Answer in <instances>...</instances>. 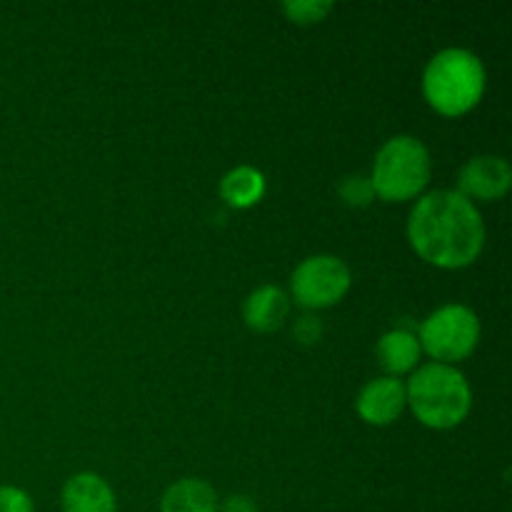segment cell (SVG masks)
I'll return each mask as SVG.
<instances>
[{"label":"cell","instance_id":"obj_1","mask_svg":"<svg viewBox=\"0 0 512 512\" xmlns=\"http://www.w3.org/2000/svg\"><path fill=\"white\" fill-rule=\"evenodd\" d=\"M408 240L425 263L445 270L465 268L483 253V215L458 190H433L415 203Z\"/></svg>","mask_w":512,"mask_h":512},{"label":"cell","instance_id":"obj_2","mask_svg":"<svg viewBox=\"0 0 512 512\" xmlns=\"http://www.w3.org/2000/svg\"><path fill=\"white\" fill-rule=\"evenodd\" d=\"M405 395L415 418L433 430L455 428L473 408V393L465 375L443 363H428L415 370Z\"/></svg>","mask_w":512,"mask_h":512},{"label":"cell","instance_id":"obj_3","mask_svg":"<svg viewBox=\"0 0 512 512\" xmlns=\"http://www.w3.org/2000/svg\"><path fill=\"white\" fill-rule=\"evenodd\" d=\"M428 103L440 115L458 118L473 110L485 93V68L475 53L448 48L435 55L423 75Z\"/></svg>","mask_w":512,"mask_h":512},{"label":"cell","instance_id":"obj_4","mask_svg":"<svg viewBox=\"0 0 512 512\" xmlns=\"http://www.w3.org/2000/svg\"><path fill=\"white\" fill-rule=\"evenodd\" d=\"M430 180V153L418 138L398 135L375 155L373 193L388 203H403L423 193Z\"/></svg>","mask_w":512,"mask_h":512},{"label":"cell","instance_id":"obj_5","mask_svg":"<svg viewBox=\"0 0 512 512\" xmlns=\"http://www.w3.org/2000/svg\"><path fill=\"white\" fill-rule=\"evenodd\" d=\"M480 340V320L465 305H445L423 320L418 333L420 350L443 365H453L473 355Z\"/></svg>","mask_w":512,"mask_h":512},{"label":"cell","instance_id":"obj_6","mask_svg":"<svg viewBox=\"0 0 512 512\" xmlns=\"http://www.w3.org/2000/svg\"><path fill=\"white\" fill-rule=\"evenodd\" d=\"M353 275L350 268L335 255H313L295 268L290 288L295 303L308 310L330 308L340 303L350 290Z\"/></svg>","mask_w":512,"mask_h":512},{"label":"cell","instance_id":"obj_7","mask_svg":"<svg viewBox=\"0 0 512 512\" xmlns=\"http://www.w3.org/2000/svg\"><path fill=\"white\" fill-rule=\"evenodd\" d=\"M460 195L468 200H500L512 185V170L508 160L498 155H478L468 160L458 175Z\"/></svg>","mask_w":512,"mask_h":512},{"label":"cell","instance_id":"obj_8","mask_svg":"<svg viewBox=\"0 0 512 512\" xmlns=\"http://www.w3.org/2000/svg\"><path fill=\"white\" fill-rule=\"evenodd\" d=\"M408 405L405 385L398 378H378L360 390L355 408L358 415L370 425H390L400 418Z\"/></svg>","mask_w":512,"mask_h":512},{"label":"cell","instance_id":"obj_9","mask_svg":"<svg viewBox=\"0 0 512 512\" xmlns=\"http://www.w3.org/2000/svg\"><path fill=\"white\" fill-rule=\"evenodd\" d=\"M63 512H115V493L100 475L80 473L63 488Z\"/></svg>","mask_w":512,"mask_h":512},{"label":"cell","instance_id":"obj_10","mask_svg":"<svg viewBox=\"0 0 512 512\" xmlns=\"http://www.w3.org/2000/svg\"><path fill=\"white\" fill-rule=\"evenodd\" d=\"M290 313V300L275 285H263V288L253 290L243 305L245 325L255 333H273V330L283 328Z\"/></svg>","mask_w":512,"mask_h":512},{"label":"cell","instance_id":"obj_11","mask_svg":"<svg viewBox=\"0 0 512 512\" xmlns=\"http://www.w3.org/2000/svg\"><path fill=\"white\" fill-rule=\"evenodd\" d=\"M375 353H378L380 365H383L385 373H390V378L410 373L420 360L418 335H413L405 328L388 330V333L378 340Z\"/></svg>","mask_w":512,"mask_h":512},{"label":"cell","instance_id":"obj_12","mask_svg":"<svg viewBox=\"0 0 512 512\" xmlns=\"http://www.w3.org/2000/svg\"><path fill=\"white\" fill-rule=\"evenodd\" d=\"M160 512H218V495L205 480H178L165 490Z\"/></svg>","mask_w":512,"mask_h":512},{"label":"cell","instance_id":"obj_13","mask_svg":"<svg viewBox=\"0 0 512 512\" xmlns=\"http://www.w3.org/2000/svg\"><path fill=\"white\" fill-rule=\"evenodd\" d=\"M220 195L233 208H253L265 195L263 173L250 168V165H238V168L223 175V180H220Z\"/></svg>","mask_w":512,"mask_h":512},{"label":"cell","instance_id":"obj_14","mask_svg":"<svg viewBox=\"0 0 512 512\" xmlns=\"http://www.w3.org/2000/svg\"><path fill=\"white\" fill-rule=\"evenodd\" d=\"M283 10L293 23L310 25L320 23L333 10V3H325V0H288V3H283Z\"/></svg>","mask_w":512,"mask_h":512},{"label":"cell","instance_id":"obj_15","mask_svg":"<svg viewBox=\"0 0 512 512\" xmlns=\"http://www.w3.org/2000/svg\"><path fill=\"white\" fill-rule=\"evenodd\" d=\"M373 185H370L368 178H360V175H353V178H345L340 183V198L348 205H368L373 200Z\"/></svg>","mask_w":512,"mask_h":512},{"label":"cell","instance_id":"obj_16","mask_svg":"<svg viewBox=\"0 0 512 512\" xmlns=\"http://www.w3.org/2000/svg\"><path fill=\"white\" fill-rule=\"evenodd\" d=\"M0 512H35L33 500L25 490L13 485H0Z\"/></svg>","mask_w":512,"mask_h":512},{"label":"cell","instance_id":"obj_17","mask_svg":"<svg viewBox=\"0 0 512 512\" xmlns=\"http://www.w3.org/2000/svg\"><path fill=\"white\" fill-rule=\"evenodd\" d=\"M293 333H295V338H298V343L315 345L320 338H323V323H320L318 318H310V315H305V318H300L298 323H295Z\"/></svg>","mask_w":512,"mask_h":512},{"label":"cell","instance_id":"obj_18","mask_svg":"<svg viewBox=\"0 0 512 512\" xmlns=\"http://www.w3.org/2000/svg\"><path fill=\"white\" fill-rule=\"evenodd\" d=\"M218 512H258V505L248 495H230L223 505H218Z\"/></svg>","mask_w":512,"mask_h":512}]
</instances>
